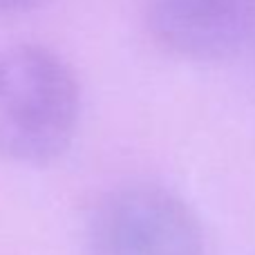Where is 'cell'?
I'll return each mask as SVG.
<instances>
[{"label":"cell","instance_id":"obj_4","mask_svg":"<svg viewBox=\"0 0 255 255\" xmlns=\"http://www.w3.org/2000/svg\"><path fill=\"white\" fill-rule=\"evenodd\" d=\"M43 0H0V11H25Z\"/></svg>","mask_w":255,"mask_h":255},{"label":"cell","instance_id":"obj_3","mask_svg":"<svg viewBox=\"0 0 255 255\" xmlns=\"http://www.w3.org/2000/svg\"><path fill=\"white\" fill-rule=\"evenodd\" d=\"M152 36L190 61H220L255 34V0H145Z\"/></svg>","mask_w":255,"mask_h":255},{"label":"cell","instance_id":"obj_2","mask_svg":"<svg viewBox=\"0 0 255 255\" xmlns=\"http://www.w3.org/2000/svg\"><path fill=\"white\" fill-rule=\"evenodd\" d=\"M88 244L90 255H206L195 211L154 184L124 186L101 199Z\"/></svg>","mask_w":255,"mask_h":255},{"label":"cell","instance_id":"obj_1","mask_svg":"<svg viewBox=\"0 0 255 255\" xmlns=\"http://www.w3.org/2000/svg\"><path fill=\"white\" fill-rule=\"evenodd\" d=\"M81 90L72 67L49 47H0V154L13 161H47L74 136Z\"/></svg>","mask_w":255,"mask_h":255}]
</instances>
